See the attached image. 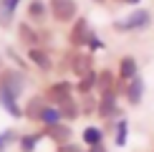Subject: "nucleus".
<instances>
[{
  "instance_id": "1",
  "label": "nucleus",
  "mask_w": 154,
  "mask_h": 152,
  "mask_svg": "<svg viewBox=\"0 0 154 152\" xmlns=\"http://www.w3.org/2000/svg\"><path fill=\"white\" fill-rule=\"evenodd\" d=\"M149 23H152V13L144 10V8H137V10H131L124 21H116V23H114V30H116V33H131V30H144V28H149Z\"/></svg>"
},
{
  "instance_id": "2",
  "label": "nucleus",
  "mask_w": 154,
  "mask_h": 152,
  "mask_svg": "<svg viewBox=\"0 0 154 152\" xmlns=\"http://www.w3.org/2000/svg\"><path fill=\"white\" fill-rule=\"evenodd\" d=\"M48 13L56 23H73L79 18V3L76 0H48Z\"/></svg>"
},
{
  "instance_id": "3",
  "label": "nucleus",
  "mask_w": 154,
  "mask_h": 152,
  "mask_svg": "<svg viewBox=\"0 0 154 152\" xmlns=\"http://www.w3.org/2000/svg\"><path fill=\"white\" fill-rule=\"evenodd\" d=\"M25 86H28V76L23 68H8V71L0 74V89H5L13 97H20Z\"/></svg>"
},
{
  "instance_id": "4",
  "label": "nucleus",
  "mask_w": 154,
  "mask_h": 152,
  "mask_svg": "<svg viewBox=\"0 0 154 152\" xmlns=\"http://www.w3.org/2000/svg\"><path fill=\"white\" fill-rule=\"evenodd\" d=\"M73 91H76V84H71V81H66V79H61V81H56V84H51L46 91H43V97H46L48 104L58 106L61 101L71 99V97H73Z\"/></svg>"
},
{
  "instance_id": "5",
  "label": "nucleus",
  "mask_w": 154,
  "mask_h": 152,
  "mask_svg": "<svg viewBox=\"0 0 154 152\" xmlns=\"http://www.w3.org/2000/svg\"><path fill=\"white\" fill-rule=\"evenodd\" d=\"M91 25H88V21L86 18H76L73 21V25H71V30H68V43L79 51V48H83L88 43V38H91Z\"/></svg>"
},
{
  "instance_id": "6",
  "label": "nucleus",
  "mask_w": 154,
  "mask_h": 152,
  "mask_svg": "<svg viewBox=\"0 0 154 152\" xmlns=\"http://www.w3.org/2000/svg\"><path fill=\"white\" fill-rule=\"evenodd\" d=\"M18 41L20 46L28 51V48H43V41H41V33L35 30L33 23H18Z\"/></svg>"
},
{
  "instance_id": "7",
  "label": "nucleus",
  "mask_w": 154,
  "mask_h": 152,
  "mask_svg": "<svg viewBox=\"0 0 154 152\" xmlns=\"http://www.w3.org/2000/svg\"><path fill=\"white\" fill-rule=\"evenodd\" d=\"M96 114L101 119H109L111 122L114 117L119 114V104H116V91H106L99 97V106H96Z\"/></svg>"
},
{
  "instance_id": "8",
  "label": "nucleus",
  "mask_w": 154,
  "mask_h": 152,
  "mask_svg": "<svg viewBox=\"0 0 154 152\" xmlns=\"http://www.w3.org/2000/svg\"><path fill=\"white\" fill-rule=\"evenodd\" d=\"M41 135H43V137H48L51 142H56V144L61 147V144L71 142V135H73V132H71V127H68L66 122H58V124H48L46 129L41 132Z\"/></svg>"
},
{
  "instance_id": "9",
  "label": "nucleus",
  "mask_w": 154,
  "mask_h": 152,
  "mask_svg": "<svg viewBox=\"0 0 154 152\" xmlns=\"http://www.w3.org/2000/svg\"><path fill=\"white\" fill-rule=\"evenodd\" d=\"M68 63H71V71L79 76V79L94 71V56L91 53H83V51H76L71 59H68Z\"/></svg>"
},
{
  "instance_id": "10",
  "label": "nucleus",
  "mask_w": 154,
  "mask_h": 152,
  "mask_svg": "<svg viewBox=\"0 0 154 152\" xmlns=\"http://www.w3.org/2000/svg\"><path fill=\"white\" fill-rule=\"evenodd\" d=\"M46 106H48L46 97H43V94H33V97L25 101V106H23V117L30 119V122H41V114H43Z\"/></svg>"
},
{
  "instance_id": "11",
  "label": "nucleus",
  "mask_w": 154,
  "mask_h": 152,
  "mask_svg": "<svg viewBox=\"0 0 154 152\" xmlns=\"http://www.w3.org/2000/svg\"><path fill=\"white\" fill-rule=\"evenodd\" d=\"M25 59L33 63L41 71H53V59H51L48 48H28L25 51Z\"/></svg>"
},
{
  "instance_id": "12",
  "label": "nucleus",
  "mask_w": 154,
  "mask_h": 152,
  "mask_svg": "<svg viewBox=\"0 0 154 152\" xmlns=\"http://www.w3.org/2000/svg\"><path fill=\"white\" fill-rule=\"evenodd\" d=\"M126 101H129L131 106H137L139 101L144 99V79L142 76H137V79H131V81H126Z\"/></svg>"
},
{
  "instance_id": "13",
  "label": "nucleus",
  "mask_w": 154,
  "mask_h": 152,
  "mask_svg": "<svg viewBox=\"0 0 154 152\" xmlns=\"http://www.w3.org/2000/svg\"><path fill=\"white\" fill-rule=\"evenodd\" d=\"M139 76V66H137V59L134 56H124L119 61V79L121 81H131Z\"/></svg>"
},
{
  "instance_id": "14",
  "label": "nucleus",
  "mask_w": 154,
  "mask_h": 152,
  "mask_svg": "<svg viewBox=\"0 0 154 152\" xmlns=\"http://www.w3.org/2000/svg\"><path fill=\"white\" fill-rule=\"evenodd\" d=\"M18 5H20V0H0V28L13 25V18H15Z\"/></svg>"
},
{
  "instance_id": "15",
  "label": "nucleus",
  "mask_w": 154,
  "mask_h": 152,
  "mask_svg": "<svg viewBox=\"0 0 154 152\" xmlns=\"http://www.w3.org/2000/svg\"><path fill=\"white\" fill-rule=\"evenodd\" d=\"M0 106H3V109L8 112L10 117H15V119L23 117V109H20V104H18V97L8 94L5 89H0Z\"/></svg>"
},
{
  "instance_id": "16",
  "label": "nucleus",
  "mask_w": 154,
  "mask_h": 152,
  "mask_svg": "<svg viewBox=\"0 0 154 152\" xmlns=\"http://www.w3.org/2000/svg\"><path fill=\"white\" fill-rule=\"evenodd\" d=\"M58 112H61V119H66V122H73V119L81 117V101H76L73 97L61 101L58 104Z\"/></svg>"
},
{
  "instance_id": "17",
  "label": "nucleus",
  "mask_w": 154,
  "mask_h": 152,
  "mask_svg": "<svg viewBox=\"0 0 154 152\" xmlns=\"http://www.w3.org/2000/svg\"><path fill=\"white\" fill-rule=\"evenodd\" d=\"M46 15H48V3H43V0L28 3V23H43Z\"/></svg>"
},
{
  "instance_id": "18",
  "label": "nucleus",
  "mask_w": 154,
  "mask_h": 152,
  "mask_svg": "<svg viewBox=\"0 0 154 152\" xmlns=\"http://www.w3.org/2000/svg\"><path fill=\"white\" fill-rule=\"evenodd\" d=\"M96 79H99V71H91V74L81 76L79 84H76V91H79L81 97H88V94H91L94 89H96Z\"/></svg>"
},
{
  "instance_id": "19",
  "label": "nucleus",
  "mask_w": 154,
  "mask_h": 152,
  "mask_svg": "<svg viewBox=\"0 0 154 152\" xmlns=\"http://www.w3.org/2000/svg\"><path fill=\"white\" fill-rule=\"evenodd\" d=\"M116 84H114V74L111 71H99V79H96V91L99 94H106V91H114Z\"/></svg>"
},
{
  "instance_id": "20",
  "label": "nucleus",
  "mask_w": 154,
  "mask_h": 152,
  "mask_svg": "<svg viewBox=\"0 0 154 152\" xmlns=\"http://www.w3.org/2000/svg\"><path fill=\"white\" fill-rule=\"evenodd\" d=\"M43 139L41 132H30V135H23L20 139H18V147H20V152H35V144Z\"/></svg>"
},
{
  "instance_id": "21",
  "label": "nucleus",
  "mask_w": 154,
  "mask_h": 152,
  "mask_svg": "<svg viewBox=\"0 0 154 152\" xmlns=\"http://www.w3.org/2000/svg\"><path fill=\"white\" fill-rule=\"evenodd\" d=\"M81 137H83V142H86L88 147H94V144H104V132H101L99 127H86Z\"/></svg>"
},
{
  "instance_id": "22",
  "label": "nucleus",
  "mask_w": 154,
  "mask_h": 152,
  "mask_svg": "<svg viewBox=\"0 0 154 152\" xmlns=\"http://www.w3.org/2000/svg\"><path fill=\"white\" fill-rule=\"evenodd\" d=\"M58 122H63L61 119V112H58V106H53V104H48L46 109H43V114H41V124H58Z\"/></svg>"
},
{
  "instance_id": "23",
  "label": "nucleus",
  "mask_w": 154,
  "mask_h": 152,
  "mask_svg": "<svg viewBox=\"0 0 154 152\" xmlns=\"http://www.w3.org/2000/svg\"><path fill=\"white\" fill-rule=\"evenodd\" d=\"M96 106H99V99L94 97V94H88V97H81V114H94Z\"/></svg>"
},
{
  "instance_id": "24",
  "label": "nucleus",
  "mask_w": 154,
  "mask_h": 152,
  "mask_svg": "<svg viewBox=\"0 0 154 152\" xmlns=\"http://www.w3.org/2000/svg\"><path fill=\"white\" fill-rule=\"evenodd\" d=\"M126 132H129V124H126L124 119H121V122L116 124V137H114L119 147H124V144H126Z\"/></svg>"
},
{
  "instance_id": "25",
  "label": "nucleus",
  "mask_w": 154,
  "mask_h": 152,
  "mask_svg": "<svg viewBox=\"0 0 154 152\" xmlns=\"http://www.w3.org/2000/svg\"><path fill=\"white\" fill-rule=\"evenodd\" d=\"M86 46H88V53H91V51H101V48H104V41H101L96 33H91V38H88Z\"/></svg>"
},
{
  "instance_id": "26",
  "label": "nucleus",
  "mask_w": 154,
  "mask_h": 152,
  "mask_svg": "<svg viewBox=\"0 0 154 152\" xmlns=\"http://www.w3.org/2000/svg\"><path fill=\"white\" fill-rule=\"evenodd\" d=\"M58 152H81L79 150V144H73V142H66V144H61Z\"/></svg>"
},
{
  "instance_id": "27",
  "label": "nucleus",
  "mask_w": 154,
  "mask_h": 152,
  "mask_svg": "<svg viewBox=\"0 0 154 152\" xmlns=\"http://www.w3.org/2000/svg\"><path fill=\"white\" fill-rule=\"evenodd\" d=\"M0 137H3V139H5V144H8L10 139H15V132H13V129H8V132H3Z\"/></svg>"
},
{
  "instance_id": "28",
  "label": "nucleus",
  "mask_w": 154,
  "mask_h": 152,
  "mask_svg": "<svg viewBox=\"0 0 154 152\" xmlns=\"http://www.w3.org/2000/svg\"><path fill=\"white\" fill-rule=\"evenodd\" d=\"M88 152H109L104 144H94V147H88Z\"/></svg>"
},
{
  "instance_id": "29",
  "label": "nucleus",
  "mask_w": 154,
  "mask_h": 152,
  "mask_svg": "<svg viewBox=\"0 0 154 152\" xmlns=\"http://www.w3.org/2000/svg\"><path fill=\"white\" fill-rule=\"evenodd\" d=\"M3 150H5V139L0 137V152H3Z\"/></svg>"
}]
</instances>
